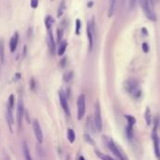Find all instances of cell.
Listing matches in <instances>:
<instances>
[{"label":"cell","instance_id":"cell-34","mask_svg":"<svg viewBox=\"0 0 160 160\" xmlns=\"http://www.w3.org/2000/svg\"><path fill=\"white\" fill-rule=\"evenodd\" d=\"M136 1H137V0H129L130 8H134V6H135V4H136Z\"/></svg>","mask_w":160,"mask_h":160},{"label":"cell","instance_id":"cell-29","mask_svg":"<svg viewBox=\"0 0 160 160\" xmlns=\"http://www.w3.org/2000/svg\"><path fill=\"white\" fill-rule=\"evenodd\" d=\"M84 140H86L88 143H90V144H92V145H94V144H95V141L91 139V137L89 136L88 134H85V135H84Z\"/></svg>","mask_w":160,"mask_h":160},{"label":"cell","instance_id":"cell-21","mask_svg":"<svg viewBox=\"0 0 160 160\" xmlns=\"http://www.w3.org/2000/svg\"><path fill=\"white\" fill-rule=\"evenodd\" d=\"M68 140L70 143H73L74 141L76 140V135H75V132L73 131V129L71 128H68Z\"/></svg>","mask_w":160,"mask_h":160},{"label":"cell","instance_id":"cell-11","mask_svg":"<svg viewBox=\"0 0 160 160\" xmlns=\"http://www.w3.org/2000/svg\"><path fill=\"white\" fill-rule=\"evenodd\" d=\"M18 42H19V33L15 32L14 33V35L12 37L10 41H9V49H10V52H12V53H14V52L16 51L17 46H18Z\"/></svg>","mask_w":160,"mask_h":160},{"label":"cell","instance_id":"cell-39","mask_svg":"<svg viewBox=\"0 0 160 160\" xmlns=\"http://www.w3.org/2000/svg\"><path fill=\"white\" fill-rule=\"evenodd\" d=\"M156 1H157V0H156Z\"/></svg>","mask_w":160,"mask_h":160},{"label":"cell","instance_id":"cell-28","mask_svg":"<svg viewBox=\"0 0 160 160\" xmlns=\"http://www.w3.org/2000/svg\"><path fill=\"white\" fill-rule=\"evenodd\" d=\"M62 38H63V30L61 28H58L57 29V41H58V43L61 42Z\"/></svg>","mask_w":160,"mask_h":160},{"label":"cell","instance_id":"cell-19","mask_svg":"<svg viewBox=\"0 0 160 160\" xmlns=\"http://www.w3.org/2000/svg\"><path fill=\"white\" fill-rule=\"evenodd\" d=\"M65 9H66V3H65L64 0H62L61 3L59 4V8L57 9V17L58 18H60L63 15V13H64Z\"/></svg>","mask_w":160,"mask_h":160},{"label":"cell","instance_id":"cell-3","mask_svg":"<svg viewBox=\"0 0 160 160\" xmlns=\"http://www.w3.org/2000/svg\"><path fill=\"white\" fill-rule=\"evenodd\" d=\"M107 145H108V147L110 148V150H111V152H113V154L115 156H116V157H117L119 160H128L127 157L125 156V155L120 150V149L118 148L117 145L115 144L111 140H110V139L107 140Z\"/></svg>","mask_w":160,"mask_h":160},{"label":"cell","instance_id":"cell-1","mask_svg":"<svg viewBox=\"0 0 160 160\" xmlns=\"http://www.w3.org/2000/svg\"><path fill=\"white\" fill-rule=\"evenodd\" d=\"M139 2H140L141 9H142L143 12L145 14V16L152 22H156L157 18H156L155 12L151 8L150 1H149V0H139Z\"/></svg>","mask_w":160,"mask_h":160},{"label":"cell","instance_id":"cell-33","mask_svg":"<svg viewBox=\"0 0 160 160\" xmlns=\"http://www.w3.org/2000/svg\"><path fill=\"white\" fill-rule=\"evenodd\" d=\"M35 87H36L35 80H34V79H31V81H30V88L32 89V90H35Z\"/></svg>","mask_w":160,"mask_h":160},{"label":"cell","instance_id":"cell-5","mask_svg":"<svg viewBox=\"0 0 160 160\" xmlns=\"http://www.w3.org/2000/svg\"><path fill=\"white\" fill-rule=\"evenodd\" d=\"M95 126L96 129L98 132L102 130L103 124H102V118H101V111H100L99 103L96 102V111H95Z\"/></svg>","mask_w":160,"mask_h":160},{"label":"cell","instance_id":"cell-2","mask_svg":"<svg viewBox=\"0 0 160 160\" xmlns=\"http://www.w3.org/2000/svg\"><path fill=\"white\" fill-rule=\"evenodd\" d=\"M125 88L129 94L133 95L136 98H140V90H139V83L135 79H129L125 83Z\"/></svg>","mask_w":160,"mask_h":160},{"label":"cell","instance_id":"cell-12","mask_svg":"<svg viewBox=\"0 0 160 160\" xmlns=\"http://www.w3.org/2000/svg\"><path fill=\"white\" fill-rule=\"evenodd\" d=\"M48 46H49L51 54L54 55L55 54V42L54 39L53 33H52L51 30H48Z\"/></svg>","mask_w":160,"mask_h":160},{"label":"cell","instance_id":"cell-23","mask_svg":"<svg viewBox=\"0 0 160 160\" xmlns=\"http://www.w3.org/2000/svg\"><path fill=\"white\" fill-rule=\"evenodd\" d=\"M72 78H73V72L72 71H69V72H66V74H64L63 80H64L66 83H68V81H71Z\"/></svg>","mask_w":160,"mask_h":160},{"label":"cell","instance_id":"cell-18","mask_svg":"<svg viewBox=\"0 0 160 160\" xmlns=\"http://www.w3.org/2000/svg\"><path fill=\"white\" fill-rule=\"evenodd\" d=\"M117 0H110V7H109V17L113 16L116 9Z\"/></svg>","mask_w":160,"mask_h":160},{"label":"cell","instance_id":"cell-35","mask_svg":"<svg viewBox=\"0 0 160 160\" xmlns=\"http://www.w3.org/2000/svg\"><path fill=\"white\" fill-rule=\"evenodd\" d=\"M142 32L144 33V34H145V33L147 34V30H145V28H142Z\"/></svg>","mask_w":160,"mask_h":160},{"label":"cell","instance_id":"cell-20","mask_svg":"<svg viewBox=\"0 0 160 160\" xmlns=\"http://www.w3.org/2000/svg\"><path fill=\"white\" fill-rule=\"evenodd\" d=\"M54 18L50 15H48L45 18V25H46V28L48 29V30H51V28L54 24Z\"/></svg>","mask_w":160,"mask_h":160},{"label":"cell","instance_id":"cell-37","mask_svg":"<svg viewBox=\"0 0 160 160\" xmlns=\"http://www.w3.org/2000/svg\"><path fill=\"white\" fill-rule=\"evenodd\" d=\"M6 160H9V158H7V159H6Z\"/></svg>","mask_w":160,"mask_h":160},{"label":"cell","instance_id":"cell-6","mask_svg":"<svg viewBox=\"0 0 160 160\" xmlns=\"http://www.w3.org/2000/svg\"><path fill=\"white\" fill-rule=\"evenodd\" d=\"M24 101L22 99H19L18 101V105H17V124H18V127L21 129L22 127V122H23V118L24 117Z\"/></svg>","mask_w":160,"mask_h":160},{"label":"cell","instance_id":"cell-17","mask_svg":"<svg viewBox=\"0 0 160 160\" xmlns=\"http://www.w3.org/2000/svg\"><path fill=\"white\" fill-rule=\"evenodd\" d=\"M66 46H68V42H66V41H61L60 43H59L57 54L60 55V56H62V55L65 54L66 49Z\"/></svg>","mask_w":160,"mask_h":160},{"label":"cell","instance_id":"cell-4","mask_svg":"<svg viewBox=\"0 0 160 160\" xmlns=\"http://www.w3.org/2000/svg\"><path fill=\"white\" fill-rule=\"evenodd\" d=\"M78 106V120H81L85 115V110H86V102H85V96L81 95L77 100Z\"/></svg>","mask_w":160,"mask_h":160},{"label":"cell","instance_id":"cell-22","mask_svg":"<svg viewBox=\"0 0 160 160\" xmlns=\"http://www.w3.org/2000/svg\"><path fill=\"white\" fill-rule=\"evenodd\" d=\"M125 119L128 123V125L130 126H133L136 124V119L134 116H132V115H125Z\"/></svg>","mask_w":160,"mask_h":160},{"label":"cell","instance_id":"cell-25","mask_svg":"<svg viewBox=\"0 0 160 160\" xmlns=\"http://www.w3.org/2000/svg\"><path fill=\"white\" fill-rule=\"evenodd\" d=\"M126 136H127L128 139H132L133 138V130H132V126L127 125L126 126V130H125Z\"/></svg>","mask_w":160,"mask_h":160},{"label":"cell","instance_id":"cell-36","mask_svg":"<svg viewBox=\"0 0 160 160\" xmlns=\"http://www.w3.org/2000/svg\"><path fill=\"white\" fill-rule=\"evenodd\" d=\"M80 160H85L83 156H80Z\"/></svg>","mask_w":160,"mask_h":160},{"label":"cell","instance_id":"cell-27","mask_svg":"<svg viewBox=\"0 0 160 160\" xmlns=\"http://www.w3.org/2000/svg\"><path fill=\"white\" fill-rule=\"evenodd\" d=\"M96 155H98V156L99 158H101V160H113V158L111 157V156L107 155H103V154H101V153H99V152H96Z\"/></svg>","mask_w":160,"mask_h":160},{"label":"cell","instance_id":"cell-31","mask_svg":"<svg viewBox=\"0 0 160 160\" xmlns=\"http://www.w3.org/2000/svg\"><path fill=\"white\" fill-rule=\"evenodd\" d=\"M142 50H143L144 53H148V52H149L148 43H146V42H143V43H142Z\"/></svg>","mask_w":160,"mask_h":160},{"label":"cell","instance_id":"cell-14","mask_svg":"<svg viewBox=\"0 0 160 160\" xmlns=\"http://www.w3.org/2000/svg\"><path fill=\"white\" fill-rule=\"evenodd\" d=\"M23 154H24L25 160H32L30 150H29V147H28V144L26 142V140L23 141Z\"/></svg>","mask_w":160,"mask_h":160},{"label":"cell","instance_id":"cell-15","mask_svg":"<svg viewBox=\"0 0 160 160\" xmlns=\"http://www.w3.org/2000/svg\"><path fill=\"white\" fill-rule=\"evenodd\" d=\"M0 62L2 64L5 62V43L3 39H0Z\"/></svg>","mask_w":160,"mask_h":160},{"label":"cell","instance_id":"cell-9","mask_svg":"<svg viewBox=\"0 0 160 160\" xmlns=\"http://www.w3.org/2000/svg\"><path fill=\"white\" fill-rule=\"evenodd\" d=\"M94 27L95 23L93 19L92 23H88L87 24V37H88V42H89V50L92 51L93 45H94Z\"/></svg>","mask_w":160,"mask_h":160},{"label":"cell","instance_id":"cell-10","mask_svg":"<svg viewBox=\"0 0 160 160\" xmlns=\"http://www.w3.org/2000/svg\"><path fill=\"white\" fill-rule=\"evenodd\" d=\"M152 139L153 142H154V149H155V154L156 157L160 159V149H159V138L157 135V131H156V127L153 129L152 132Z\"/></svg>","mask_w":160,"mask_h":160},{"label":"cell","instance_id":"cell-30","mask_svg":"<svg viewBox=\"0 0 160 160\" xmlns=\"http://www.w3.org/2000/svg\"><path fill=\"white\" fill-rule=\"evenodd\" d=\"M30 5L33 9H36V8H38V6H39V0H31L30 1Z\"/></svg>","mask_w":160,"mask_h":160},{"label":"cell","instance_id":"cell-24","mask_svg":"<svg viewBox=\"0 0 160 160\" xmlns=\"http://www.w3.org/2000/svg\"><path fill=\"white\" fill-rule=\"evenodd\" d=\"M14 103H15V98H14L13 95H10L9 98V100H8V107L12 108V109H13L14 108Z\"/></svg>","mask_w":160,"mask_h":160},{"label":"cell","instance_id":"cell-38","mask_svg":"<svg viewBox=\"0 0 160 160\" xmlns=\"http://www.w3.org/2000/svg\"><path fill=\"white\" fill-rule=\"evenodd\" d=\"M52 1H53V0H52Z\"/></svg>","mask_w":160,"mask_h":160},{"label":"cell","instance_id":"cell-26","mask_svg":"<svg viewBox=\"0 0 160 160\" xmlns=\"http://www.w3.org/2000/svg\"><path fill=\"white\" fill-rule=\"evenodd\" d=\"M76 27H75V33L76 35H80V31H81V20L80 19H77L76 20Z\"/></svg>","mask_w":160,"mask_h":160},{"label":"cell","instance_id":"cell-16","mask_svg":"<svg viewBox=\"0 0 160 160\" xmlns=\"http://www.w3.org/2000/svg\"><path fill=\"white\" fill-rule=\"evenodd\" d=\"M144 118H145V121H146L147 125H151V124H152V113H151V110L149 107H147L146 110H145Z\"/></svg>","mask_w":160,"mask_h":160},{"label":"cell","instance_id":"cell-32","mask_svg":"<svg viewBox=\"0 0 160 160\" xmlns=\"http://www.w3.org/2000/svg\"><path fill=\"white\" fill-rule=\"evenodd\" d=\"M66 58H63L62 60L60 61V64H59V66H61L62 68H65V66H66Z\"/></svg>","mask_w":160,"mask_h":160},{"label":"cell","instance_id":"cell-13","mask_svg":"<svg viewBox=\"0 0 160 160\" xmlns=\"http://www.w3.org/2000/svg\"><path fill=\"white\" fill-rule=\"evenodd\" d=\"M7 121L9 123L10 131H12V125H14V116H13V109L7 106V113H6Z\"/></svg>","mask_w":160,"mask_h":160},{"label":"cell","instance_id":"cell-8","mask_svg":"<svg viewBox=\"0 0 160 160\" xmlns=\"http://www.w3.org/2000/svg\"><path fill=\"white\" fill-rule=\"evenodd\" d=\"M59 100H60V104L63 108V110L66 113V114L68 116H70V111H69V107H68V98L65 94V92L63 90L59 91Z\"/></svg>","mask_w":160,"mask_h":160},{"label":"cell","instance_id":"cell-7","mask_svg":"<svg viewBox=\"0 0 160 160\" xmlns=\"http://www.w3.org/2000/svg\"><path fill=\"white\" fill-rule=\"evenodd\" d=\"M32 124H33V130H34L37 140H38V142L42 143V141H43V132H42L41 126H40L39 121L34 120Z\"/></svg>","mask_w":160,"mask_h":160}]
</instances>
